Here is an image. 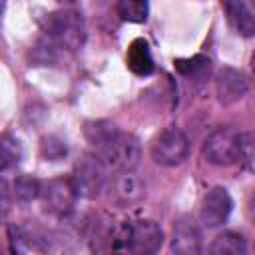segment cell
Returning <instances> with one entry per match:
<instances>
[{
    "label": "cell",
    "mask_w": 255,
    "mask_h": 255,
    "mask_svg": "<svg viewBox=\"0 0 255 255\" xmlns=\"http://www.w3.org/2000/svg\"><path fill=\"white\" fill-rule=\"evenodd\" d=\"M84 131L106 169H112L114 173L135 169L139 161V141L131 133H126L104 120L86 124Z\"/></svg>",
    "instance_id": "6da1fadb"
},
{
    "label": "cell",
    "mask_w": 255,
    "mask_h": 255,
    "mask_svg": "<svg viewBox=\"0 0 255 255\" xmlns=\"http://www.w3.org/2000/svg\"><path fill=\"white\" fill-rule=\"evenodd\" d=\"M44 34L46 40L52 42L58 50L74 52L86 42V24L82 14L76 10H56L46 18Z\"/></svg>",
    "instance_id": "7a4b0ae2"
},
{
    "label": "cell",
    "mask_w": 255,
    "mask_h": 255,
    "mask_svg": "<svg viewBox=\"0 0 255 255\" xmlns=\"http://www.w3.org/2000/svg\"><path fill=\"white\" fill-rule=\"evenodd\" d=\"M203 157L217 167H229L239 161V133L233 128H217L203 141Z\"/></svg>",
    "instance_id": "3957f363"
},
{
    "label": "cell",
    "mask_w": 255,
    "mask_h": 255,
    "mask_svg": "<svg viewBox=\"0 0 255 255\" xmlns=\"http://www.w3.org/2000/svg\"><path fill=\"white\" fill-rule=\"evenodd\" d=\"M189 139L179 128H165L151 143V157L155 163L175 167L187 159Z\"/></svg>",
    "instance_id": "277c9868"
},
{
    "label": "cell",
    "mask_w": 255,
    "mask_h": 255,
    "mask_svg": "<svg viewBox=\"0 0 255 255\" xmlns=\"http://www.w3.org/2000/svg\"><path fill=\"white\" fill-rule=\"evenodd\" d=\"M74 187L78 191V197L94 199L100 195L106 183V165L98 155H84L76 165L72 173Z\"/></svg>",
    "instance_id": "5b68a950"
},
{
    "label": "cell",
    "mask_w": 255,
    "mask_h": 255,
    "mask_svg": "<svg viewBox=\"0 0 255 255\" xmlns=\"http://www.w3.org/2000/svg\"><path fill=\"white\" fill-rule=\"evenodd\" d=\"M78 191L72 177H56L42 185V205L54 217H68L74 211Z\"/></svg>",
    "instance_id": "8992f818"
},
{
    "label": "cell",
    "mask_w": 255,
    "mask_h": 255,
    "mask_svg": "<svg viewBox=\"0 0 255 255\" xmlns=\"http://www.w3.org/2000/svg\"><path fill=\"white\" fill-rule=\"evenodd\" d=\"M163 243V231L159 223L151 219H139L129 225L126 235V247L131 255H155Z\"/></svg>",
    "instance_id": "52a82bcc"
},
{
    "label": "cell",
    "mask_w": 255,
    "mask_h": 255,
    "mask_svg": "<svg viewBox=\"0 0 255 255\" xmlns=\"http://www.w3.org/2000/svg\"><path fill=\"white\" fill-rule=\"evenodd\" d=\"M231 211H233V199L229 191L221 185H215L203 195L199 217L207 229H215L229 219Z\"/></svg>",
    "instance_id": "ba28073f"
},
{
    "label": "cell",
    "mask_w": 255,
    "mask_h": 255,
    "mask_svg": "<svg viewBox=\"0 0 255 255\" xmlns=\"http://www.w3.org/2000/svg\"><path fill=\"white\" fill-rule=\"evenodd\" d=\"M145 195V185L141 181V177L133 171H116L110 179V197L114 203L122 205V207H129L135 205L143 199Z\"/></svg>",
    "instance_id": "9c48e42d"
},
{
    "label": "cell",
    "mask_w": 255,
    "mask_h": 255,
    "mask_svg": "<svg viewBox=\"0 0 255 255\" xmlns=\"http://www.w3.org/2000/svg\"><path fill=\"white\" fill-rule=\"evenodd\" d=\"M171 253L173 255H201L203 241L201 231L193 217L183 215L175 221L171 233Z\"/></svg>",
    "instance_id": "30bf717a"
},
{
    "label": "cell",
    "mask_w": 255,
    "mask_h": 255,
    "mask_svg": "<svg viewBox=\"0 0 255 255\" xmlns=\"http://www.w3.org/2000/svg\"><path fill=\"white\" fill-rule=\"evenodd\" d=\"M247 92H249V80L245 78L243 72L225 66L215 74V96L219 104L223 106L237 104L239 100L245 98Z\"/></svg>",
    "instance_id": "8fae6325"
},
{
    "label": "cell",
    "mask_w": 255,
    "mask_h": 255,
    "mask_svg": "<svg viewBox=\"0 0 255 255\" xmlns=\"http://www.w3.org/2000/svg\"><path fill=\"white\" fill-rule=\"evenodd\" d=\"M223 10L227 14V20L237 36L241 38H253L255 36V14L249 10L247 4L237 0L223 2Z\"/></svg>",
    "instance_id": "7c38bea8"
},
{
    "label": "cell",
    "mask_w": 255,
    "mask_h": 255,
    "mask_svg": "<svg viewBox=\"0 0 255 255\" xmlns=\"http://www.w3.org/2000/svg\"><path fill=\"white\" fill-rule=\"evenodd\" d=\"M126 64L128 68L135 74V76H149L153 72V58H151V50L149 44L143 38H135L129 46H128V54H126Z\"/></svg>",
    "instance_id": "4fadbf2b"
},
{
    "label": "cell",
    "mask_w": 255,
    "mask_h": 255,
    "mask_svg": "<svg viewBox=\"0 0 255 255\" xmlns=\"http://www.w3.org/2000/svg\"><path fill=\"white\" fill-rule=\"evenodd\" d=\"M209 255H247V239L239 231L217 233L209 245Z\"/></svg>",
    "instance_id": "5bb4252c"
},
{
    "label": "cell",
    "mask_w": 255,
    "mask_h": 255,
    "mask_svg": "<svg viewBox=\"0 0 255 255\" xmlns=\"http://www.w3.org/2000/svg\"><path fill=\"white\" fill-rule=\"evenodd\" d=\"M175 68L187 80L201 84L211 72V60L205 56H193V58H185V60H175Z\"/></svg>",
    "instance_id": "9a60e30c"
},
{
    "label": "cell",
    "mask_w": 255,
    "mask_h": 255,
    "mask_svg": "<svg viewBox=\"0 0 255 255\" xmlns=\"http://www.w3.org/2000/svg\"><path fill=\"white\" fill-rule=\"evenodd\" d=\"M116 10L124 22H133V24L145 22L149 14V6L143 0H120Z\"/></svg>",
    "instance_id": "2e32d148"
},
{
    "label": "cell",
    "mask_w": 255,
    "mask_h": 255,
    "mask_svg": "<svg viewBox=\"0 0 255 255\" xmlns=\"http://www.w3.org/2000/svg\"><path fill=\"white\" fill-rule=\"evenodd\" d=\"M42 195V183L30 175H20L14 181V197L22 203H30Z\"/></svg>",
    "instance_id": "e0dca14e"
},
{
    "label": "cell",
    "mask_w": 255,
    "mask_h": 255,
    "mask_svg": "<svg viewBox=\"0 0 255 255\" xmlns=\"http://www.w3.org/2000/svg\"><path fill=\"white\" fill-rule=\"evenodd\" d=\"M239 161L255 175V131L239 133Z\"/></svg>",
    "instance_id": "ac0fdd59"
},
{
    "label": "cell",
    "mask_w": 255,
    "mask_h": 255,
    "mask_svg": "<svg viewBox=\"0 0 255 255\" xmlns=\"http://www.w3.org/2000/svg\"><path fill=\"white\" fill-rule=\"evenodd\" d=\"M22 157V145L16 137L12 135H4L2 137V167L8 169L10 165H16Z\"/></svg>",
    "instance_id": "d6986e66"
},
{
    "label": "cell",
    "mask_w": 255,
    "mask_h": 255,
    "mask_svg": "<svg viewBox=\"0 0 255 255\" xmlns=\"http://www.w3.org/2000/svg\"><path fill=\"white\" fill-rule=\"evenodd\" d=\"M66 153H68V147H66V141L64 139H60L56 135H48V137L42 139V155L48 161H58Z\"/></svg>",
    "instance_id": "ffe728a7"
},
{
    "label": "cell",
    "mask_w": 255,
    "mask_h": 255,
    "mask_svg": "<svg viewBox=\"0 0 255 255\" xmlns=\"http://www.w3.org/2000/svg\"><path fill=\"white\" fill-rule=\"evenodd\" d=\"M247 213H249V219H251L253 225H255V193L249 195V201H247Z\"/></svg>",
    "instance_id": "44dd1931"
},
{
    "label": "cell",
    "mask_w": 255,
    "mask_h": 255,
    "mask_svg": "<svg viewBox=\"0 0 255 255\" xmlns=\"http://www.w3.org/2000/svg\"><path fill=\"white\" fill-rule=\"evenodd\" d=\"M251 74H253V80H255V56H253V60H251Z\"/></svg>",
    "instance_id": "7402d4cb"
},
{
    "label": "cell",
    "mask_w": 255,
    "mask_h": 255,
    "mask_svg": "<svg viewBox=\"0 0 255 255\" xmlns=\"http://www.w3.org/2000/svg\"><path fill=\"white\" fill-rule=\"evenodd\" d=\"M253 6H255V2H253Z\"/></svg>",
    "instance_id": "603a6c76"
}]
</instances>
